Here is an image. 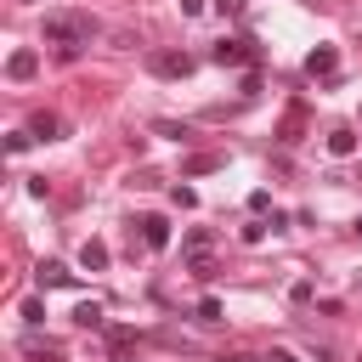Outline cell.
Here are the masks:
<instances>
[{"label": "cell", "instance_id": "6da1fadb", "mask_svg": "<svg viewBox=\"0 0 362 362\" xmlns=\"http://www.w3.org/2000/svg\"><path fill=\"white\" fill-rule=\"evenodd\" d=\"M45 40L57 45L62 62H79V51L96 40V17H85V11H51L45 17Z\"/></svg>", "mask_w": 362, "mask_h": 362}, {"label": "cell", "instance_id": "7a4b0ae2", "mask_svg": "<svg viewBox=\"0 0 362 362\" xmlns=\"http://www.w3.org/2000/svg\"><path fill=\"white\" fill-rule=\"evenodd\" d=\"M209 62H215V68H255V62H260V45H255L249 34H232V40L209 45Z\"/></svg>", "mask_w": 362, "mask_h": 362}, {"label": "cell", "instance_id": "3957f363", "mask_svg": "<svg viewBox=\"0 0 362 362\" xmlns=\"http://www.w3.org/2000/svg\"><path fill=\"white\" fill-rule=\"evenodd\" d=\"M147 68H153L158 79H187V74L198 68V57H192V51H147Z\"/></svg>", "mask_w": 362, "mask_h": 362}, {"label": "cell", "instance_id": "277c9868", "mask_svg": "<svg viewBox=\"0 0 362 362\" xmlns=\"http://www.w3.org/2000/svg\"><path fill=\"white\" fill-rule=\"evenodd\" d=\"M130 238H141V249H170V221L164 215H136Z\"/></svg>", "mask_w": 362, "mask_h": 362}, {"label": "cell", "instance_id": "5b68a950", "mask_svg": "<svg viewBox=\"0 0 362 362\" xmlns=\"http://www.w3.org/2000/svg\"><path fill=\"white\" fill-rule=\"evenodd\" d=\"M34 283H40V288H79V277H74L62 260H40V266H34Z\"/></svg>", "mask_w": 362, "mask_h": 362}, {"label": "cell", "instance_id": "8992f818", "mask_svg": "<svg viewBox=\"0 0 362 362\" xmlns=\"http://www.w3.org/2000/svg\"><path fill=\"white\" fill-rule=\"evenodd\" d=\"M305 74H311V79H334V74H339V51H334V45L305 51Z\"/></svg>", "mask_w": 362, "mask_h": 362}, {"label": "cell", "instance_id": "52a82bcc", "mask_svg": "<svg viewBox=\"0 0 362 362\" xmlns=\"http://www.w3.org/2000/svg\"><path fill=\"white\" fill-rule=\"evenodd\" d=\"M6 74H11V79H34V74H40V51H28V45H17V51L6 57Z\"/></svg>", "mask_w": 362, "mask_h": 362}, {"label": "cell", "instance_id": "ba28073f", "mask_svg": "<svg viewBox=\"0 0 362 362\" xmlns=\"http://www.w3.org/2000/svg\"><path fill=\"white\" fill-rule=\"evenodd\" d=\"M130 351H136V328L113 322V328H107V356H113V362H130Z\"/></svg>", "mask_w": 362, "mask_h": 362}, {"label": "cell", "instance_id": "9c48e42d", "mask_svg": "<svg viewBox=\"0 0 362 362\" xmlns=\"http://www.w3.org/2000/svg\"><path fill=\"white\" fill-rule=\"evenodd\" d=\"M28 136H34V141H57V136H62V119H57L51 107H40V113L28 119Z\"/></svg>", "mask_w": 362, "mask_h": 362}, {"label": "cell", "instance_id": "30bf717a", "mask_svg": "<svg viewBox=\"0 0 362 362\" xmlns=\"http://www.w3.org/2000/svg\"><path fill=\"white\" fill-rule=\"evenodd\" d=\"M215 249V232L209 226H192L187 238H181V260H198V255H209Z\"/></svg>", "mask_w": 362, "mask_h": 362}, {"label": "cell", "instance_id": "8fae6325", "mask_svg": "<svg viewBox=\"0 0 362 362\" xmlns=\"http://www.w3.org/2000/svg\"><path fill=\"white\" fill-rule=\"evenodd\" d=\"M300 130H305V102H294V107L283 113V130H277V141H283V147H294V141H300Z\"/></svg>", "mask_w": 362, "mask_h": 362}, {"label": "cell", "instance_id": "7c38bea8", "mask_svg": "<svg viewBox=\"0 0 362 362\" xmlns=\"http://www.w3.org/2000/svg\"><path fill=\"white\" fill-rule=\"evenodd\" d=\"M322 147H328V153H334V158H351V153H356V130H351V124H334V130H328V141H322Z\"/></svg>", "mask_w": 362, "mask_h": 362}, {"label": "cell", "instance_id": "4fadbf2b", "mask_svg": "<svg viewBox=\"0 0 362 362\" xmlns=\"http://www.w3.org/2000/svg\"><path fill=\"white\" fill-rule=\"evenodd\" d=\"M79 266H85V272H107V243H102V238H85V243H79Z\"/></svg>", "mask_w": 362, "mask_h": 362}, {"label": "cell", "instance_id": "5bb4252c", "mask_svg": "<svg viewBox=\"0 0 362 362\" xmlns=\"http://www.w3.org/2000/svg\"><path fill=\"white\" fill-rule=\"evenodd\" d=\"M74 322H79L85 334H96V328H107V317H102V305H96V300H79V305H74Z\"/></svg>", "mask_w": 362, "mask_h": 362}, {"label": "cell", "instance_id": "9a60e30c", "mask_svg": "<svg viewBox=\"0 0 362 362\" xmlns=\"http://www.w3.org/2000/svg\"><path fill=\"white\" fill-rule=\"evenodd\" d=\"M221 164H226L221 153H192V158L181 164V181H187V175H209V170H221Z\"/></svg>", "mask_w": 362, "mask_h": 362}, {"label": "cell", "instance_id": "2e32d148", "mask_svg": "<svg viewBox=\"0 0 362 362\" xmlns=\"http://www.w3.org/2000/svg\"><path fill=\"white\" fill-rule=\"evenodd\" d=\"M23 322H28V328H40V322H45V300H40V294H28V300H23Z\"/></svg>", "mask_w": 362, "mask_h": 362}, {"label": "cell", "instance_id": "e0dca14e", "mask_svg": "<svg viewBox=\"0 0 362 362\" xmlns=\"http://www.w3.org/2000/svg\"><path fill=\"white\" fill-rule=\"evenodd\" d=\"M221 317H226V305H221L215 294H204V300H198V322H221Z\"/></svg>", "mask_w": 362, "mask_h": 362}, {"label": "cell", "instance_id": "ac0fdd59", "mask_svg": "<svg viewBox=\"0 0 362 362\" xmlns=\"http://www.w3.org/2000/svg\"><path fill=\"white\" fill-rule=\"evenodd\" d=\"M153 130H158V136H170V141H187V136H192V130H187V124H175V119H153Z\"/></svg>", "mask_w": 362, "mask_h": 362}, {"label": "cell", "instance_id": "d6986e66", "mask_svg": "<svg viewBox=\"0 0 362 362\" xmlns=\"http://www.w3.org/2000/svg\"><path fill=\"white\" fill-rule=\"evenodd\" d=\"M187 272H192V277H198V283H209V277H215V272H221V266H215V260H209V255H198V260H187Z\"/></svg>", "mask_w": 362, "mask_h": 362}, {"label": "cell", "instance_id": "ffe728a7", "mask_svg": "<svg viewBox=\"0 0 362 362\" xmlns=\"http://www.w3.org/2000/svg\"><path fill=\"white\" fill-rule=\"evenodd\" d=\"M170 204H175V209H192V204H198V192H192V187H181V181H175V187H170Z\"/></svg>", "mask_w": 362, "mask_h": 362}, {"label": "cell", "instance_id": "44dd1931", "mask_svg": "<svg viewBox=\"0 0 362 362\" xmlns=\"http://www.w3.org/2000/svg\"><path fill=\"white\" fill-rule=\"evenodd\" d=\"M266 232H272V221H260V215H255V221H249V226H243V243H260V238H266Z\"/></svg>", "mask_w": 362, "mask_h": 362}, {"label": "cell", "instance_id": "7402d4cb", "mask_svg": "<svg viewBox=\"0 0 362 362\" xmlns=\"http://www.w3.org/2000/svg\"><path fill=\"white\" fill-rule=\"evenodd\" d=\"M28 141H34V136H28V124H23V130H11V136H6V153H23Z\"/></svg>", "mask_w": 362, "mask_h": 362}, {"label": "cell", "instance_id": "603a6c76", "mask_svg": "<svg viewBox=\"0 0 362 362\" xmlns=\"http://www.w3.org/2000/svg\"><path fill=\"white\" fill-rule=\"evenodd\" d=\"M238 90H243V96H255V90H260V68H249V74L238 79Z\"/></svg>", "mask_w": 362, "mask_h": 362}, {"label": "cell", "instance_id": "cb8c5ba5", "mask_svg": "<svg viewBox=\"0 0 362 362\" xmlns=\"http://www.w3.org/2000/svg\"><path fill=\"white\" fill-rule=\"evenodd\" d=\"M249 209H255V215H266V209H272V192H266V187H260V192H249Z\"/></svg>", "mask_w": 362, "mask_h": 362}, {"label": "cell", "instance_id": "d4e9b609", "mask_svg": "<svg viewBox=\"0 0 362 362\" xmlns=\"http://www.w3.org/2000/svg\"><path fill=\"white\" fill-rule=\"evenodd\" d=\"M28 362H68V356H62L57 345H45V351H28Z\"/></svg>", "mask_w": 362, "mask_h": 362}, {"label": "cell", "instance_id": "484cf974", "mask_svg": "<svg viewBox=\"0 0 362 362\" xmlns=\"http://www.w3.org/2000/svg\"><path fill=\"white\" fill-rule=\"evenodd\" d=\"M215 11L221 17H243V0H215Z\"/></svg>", "mask_w": 362, "mask_h": 362}, {"label": "cell", "instance_id": "4316f807", "mask_svg": "<svg viewBox=\"0 0 362 362\" xmlns=\"http://www.w3.org/2000/svg\"><path fill=\"white\" fill-rule=\"evenodd\" d=\"M204 6L209 0H181V17H204Z\"/></svg>", "mask_w": 362, "mask_h": 362}, {"label": "cell", "instance_id": "83f0119b", "mask_svg": "<svg viewBox=\"0 0 362 362\" xmlns=\"http://www.w3.org/2000/svg\"><path fill=\"white\" fill-rule=\"evenodd\" d=\"M260 362H300L294 351H272V356H260Z\"/></svg>", "mask_w": 362, "mask_h": 362}, {"label": "cell", "instance_id": "f1b7e54d", "mask_svg": "<svg viewBox=\"0 0 362 362\" xmlns=\"http://www.w3.org/2000/svg\"><path fill=\"white\" fill-rule=\"evenodd\" d=\"M221 362H260V356H243V351H232V356H221Z\"/></svg>", "mask_w": 362, "mask_h": 362}, {"label": "cell", "instance_id": "f546056e", "mask_svg": "<svg viewBox=\"0 0 362 362\" xmlns=\"http://www.w3.org/2000/svg\"><path fill=\"white\" fill-rule=\"evenodd\" d=\"M351 232H356V238H362V215H356V221H351Z\"/></svg>", "mask_w": 362, "mask_h": 362}, {"label": "cell", "instance_id": "4dcf8cb0", "mask_svg": "<svg viewBox=\"0 0 362 362\" xmlns=\"http://www.w3.org/2000/svg\"><path fill=\"white\" fill-rule=\"evenodd\" d=\"M317 362H334V351H317Z\"/></svg>", "mask_w": 362, "mask_h": 362}, {"label": "cell", "instance_id": "1f68e13d", "mask_svg": "<svg viewBox=\"0 0 362 362\" xmlns=\"http://www.w3.org/2000/svg\"><path fill=\"white\" fill-rule=\"evenodd\" d=\"M356 362H362V356H356Z\"/></svg>", "mask_w": 362, "mask_h": 362}]
</instances>
